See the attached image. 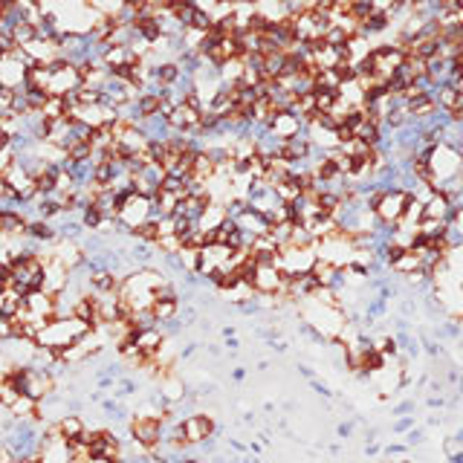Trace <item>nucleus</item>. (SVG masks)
I'll return each instance as SVG.
<instances>
[{"instance_id":"1","label":"nucleus","mask_w":463,"mask_h":463,"mask_svg":"<svg viewBox=\"0 0 463 463\" xmlns=\"http://www.w3.org/2000/svg\"><path fill=\"white\" fill-rule=\"evenodd\" d=\"M93 331L90 324L79 321V319H52L41 333L35 336V347H44V351H52V354H61L67 347H73L79 339H84L87 333Z\"/></svg>"},{"instance_id":"2","label":"nucleus","mask_w":463,"mask_h":463,"mask_svg":"<svg viewBox=\"0 0 463 463\" xmlns=\"http://www.w3.org/2000/svg\"><path fill=\"white\" fill-rule=\"evenodd\" d=\"M409 195L400 188H391V191H377V195H371L368 200V208L374 211V218L379 223H388V226H400L402 218H405V208H409Z\"/></svg>"},{"instance_id":"3","label":"nucleus","mask_w":463,"mask_h":463,"mask_svg":"<svg viewBox=\"0 0 463 463\" xmlns=\"http://www.w3.org/2000/svg\"><path fill=\"white\" fill-rule=\"evenodd\" d=\"M153 220V206H151V200L148 197H139V195H130L122 200V206H119V215H116V223L122 226V232L128 235V232H133V229H139V226H145V223H151Z\"/></svg>"},{"instance_id":"4","label":"nucleus","mask_w":463,"mask_h":463,"mask_svg":"<svg viewBox=\"0 0 463 463\" xmlns=\"http://www.w3.org/2000/svg\"><path fill=\"white\" fill-rule=\"evenodd\" d=\"M41 284H44V266L35 255L17 258L12 264V287L9 289H17L21 296H26L32 289H41Z\"/></svg>"},{"instance_id":"5","label":"nucleus","mask_w":463,"mask_h":463,"mask_svg":"<svg viewBox=\"0 0 463 463\" xmlns=\"http://www.w3.org/2000/svg\"><path fill=\"white\" fill-rule=\"evenodd\" d=\"M316 264V252L313 249H296V246H287L278 252L275 266L281 269L284 278H301V275H310V269Z\"/></svg>"},{"instance_id":"6","label":"nucleus","mask_w":463,"mask_h":463,"mask_svg":"<svg viewBox=\"0 0 463 463\" xmlns=\"http://www.w3.org/2000/svg\"><path fill=\"white\" fill-rule=\"evenodd\" d=\"M47 70H50V90H47V96L64 99V96H70V93H75V90L82 87L79 67L61 61V58H58V61H55L52 67H47Z\"/></svg>"},{"instance_id":"7","label":"nucleus","mask_w":463,"mask_h":463,"mask_svg":"<svg viewBox=\"0 0 463 463\" xmlns=\"http://www.w3.org/2000/svg\"><path fill=\"white\" fill-rule=\"evenodd\" d=\"M183 437L188 446H200V443L218 437V420L211 411H197L183 420Z\"/></svg>"},{"instance_id":"8","label":"nucleus","mask_w":463,"mask_h":463,"mask_svg":"<svg viewBox=\"0 0 463 463\" xmlns=\"http://www.w3.org/2000/svg\"><path fill=\"white\" fill-rule=\"evenodd\" d=\"M284 275L275 264H258L252 278H249V287H252L255 296H278L284 289Z\"/></svg>"},{"instance_id":"9","label":"nucleus","mask_w":463,"mask_h":463,"mask_svg":"<svg viewBox=\"0 0 463 463\" xmlns=\"http://www.w3.org/2000/svg\"><path fill=\"white\" fill-rule=\"evenodd\" d=\"M235 226H238V232H243V235H246V238H252V241L269 235V220L261 215V211L249 208V206L235 218Z\"/></svg>"},{"instance_id":"10","label":"nucleus","mask_w":463,"mask_h":463,"mask_svg":"<svg viewBox=\"0 0 463 463\" xmlns=\"http://www.w3.org/2000/svg\"><path fill=\"white\" fill-rule=\"evenodd\" d=\"M55 261L61 264L67 273H75L82 264H84V252H82V243L79 241H55Z\"/></svg>"},{"instance_id":"11","label":"nucleus","mask_w":463,"mask_h":463,"mask_svg":"<svg viewBox=\"0 0 463 463\" xmlns=\"http://www.w3.org/2000/svg\"><path fill=\"white\" fill-rule=\"evenodd\" d=\"M455 218V206L449 203V197L443 195H432L426 203H423V220H437V223H452Z\"/></svg>"},{"instance_id":"12","label":"nucleus","mask_w":463,"mask_h":463,"mask_svg":"<svg viewBox=\"0 0 463 463\" xmlns=\"http://www.w3.org/2000/svg\"><path fill=\"white\" fill-rule=\"evenodd\" d=\"M24 313L32 319H52V296H47L44 289H32L24 296Z\"/></svg>"},{"instance_id":"13","label":"nucleus","mask_w":463,"mask_h":463,"mask_svg":"<svg viewBox=\"0 0 463 463\" xmlns=\"http://www.w3.org/2000/svg\"><path fill=\"white\" fill-rule=\"evenodd\" d=\"M298 130H301V122L296 119L293 113H275L273 122H269V133H273V137H278L281 142L298 137Z\"/></svg>"},{"instance_id":"14","label":"nucleus","mask_w":463,"mask_h":463,"mask_svg":"<svg viewBox=\"0 0 463 463\" xmlns=\"http://www.w3.org/2000/svg\"><path fill=\"white\" fill-rule=\"evenodd\" d=\"M165 342V333H162V327H151V331H139L137 333V339H133V347L145 356V359H151L153 354L160 351V344Z\"/></svg>"},{"instance_id":"15","label":"nucleus","mask_w":463,"mask_h":463,"mask_svg":"<svg viewBox=\"0 0 463 463\" xmlns=\"http://www.w3.org/2000/svg\"><path fill=\"white\" fill-rule=\"evenodd\" d=\"M223 220H226V211H223V206H220V203H211V206L203 211V215H200L197 229L203 232V235H208V232H215Z\"/></svg>"},{"instance_id":"16","label":"nucleus","mask_w":463,"mask_h":463,"mask_svg":"<svg viewBox=\"0 0 463 463\" xmlns=\"http://www.w3.org/2000/svg\"><path fill=\"white\" fill-rule=\"evenodd\" d=\"M180 304L183 301H153V307H151L153 321H157L160 327L168 324V321H174V319L180 316Z\"/></svg>"},{"instance_id":"17","label":"nucleus","mask_w":463,"mask_h":463,"mask_svg":"<svg viewBox=\"0 0 463 463\" xmlns=\"http://www.w3.org/2000/svg\"><path fill=\"white\" fill-rule=\"evenodd\" d=\"M26 235H29L38 246H50V243H55V241H58V238H55V226H52V223H47V220H32Z\"/></svg>"},{"instance_id":"18","label":"nucleus","mask_w":463,"mask_h":463,"mask_svg":"<svg viewBox=\"0 0 463 463\" xmlns=\"http://www.w3.org/2000/svg\"><path fill=\"white\" fill-rule=\"evenodd\" d=\"M24 310V296L17 293V289H6L3 293V304H0V316L3 319H12Z\"/></svg>"},{"instance_id":"19","label":"nucleus","mask_w":463,"mask_h":463,"mask_svg":"<svg viewBox=\"0 0 463 463\" xmlns=\"http://www.w3.org/2000/svg\"><path fill=\"white\" fill-rule=\"evenodd\" d=\"M417 310H420V304L414 301V296H400L397 298V313H400V319H417Z\"/></svg>"},{"instance_id":"20","label":"nucleus","mask_w":463,"mask_h":463,"mask_svg":"<svg viewBox=\"0 0 463 463\" xmlns=\"http://www.w3.org/2000/svg\"><path fill=\"white\" fill-rule=\"evenodd\" d=\"M12 38H15V44H17V47H24V44L32 41V38H38V32H35V26H29V24L24 21V24H17V26H15Z\"/></svg>"},{"instance_id":"21","label":"nucleus","mask_w":463,"mask_h":463,"mask_svg":"<svg viewBox=\"0 0 463 463\" xmlns=\"http://www.w3.org/2000/svg\"><path fill=\"white\" fill-rule=\"evenodd\" d=\"M17 397H21V394H17V391L12 388L9 382H3V379H0V409H3V411H9L12 405H15V400H17Z\"/></svg>"},{"instance_id":"22","label":"nucleus","mask_w":463,"mask_h":463,"mask_svg":"<svg viewBox=\"0 0 463 463\" xmlns=\"http://www.w3.org/2000/svg\"><path fill=\"white\" fill-rule=\"evenodd\" d=\"M414 426H417V417H414V414H411V417H397L394 426H391V432H394V434H409Z\"/></svg>"},{"instance_id":"23","label":"nucleus","mask_w":463,"mask_h":463,"mask_svg":"<svg viewBox=\"0 0 463 463\" xmlns=\"http://www.w3.org/2000/svg\"><path fill=\"white\" fill-rule=\"evenodd\" d=\"M414 411H417V402L414 400H402V402H397L394 409H391L394 417H411Z\"/></svg>"},{"instance_id":"24","label":"nucleus","mask_w":463,"mask_h":463,"mask_svg":"<svg viewBox=\"0 0 463 463\" xmlns=\"http://www.w3.org/2000/svg\"><path fill=\"white\" fill-rule=\"evenodd\" d=\"M405 437V449H411V446H420V443H426V429H411L409 434H402Z\"/></svg>"},{"instance_id":"25","label":"nucleus","mask_w":463,"mask_h":463,"mask_svg":"<svg viewBox=\"0 0 463 463\" xmlns=\"http://www.w3.org/2000/svg\"><path fill=\"white\" fill-rule=\"evenodd\" d=\"M310 388H313V391H316L319 397H324V400H331V397H336V391L331 388V385H324V382H321L319 377H316V379H310Z\"/></svg>"},{"instance_id":"26","label":"nucleus","mask_w":463,"mask_h":463,"mask_svg":"<svg viewBox=\"0 0 463 463\" xmlns=\"http://www.w3.org/2000/svg\"><path fill=\"white\" fill-rule=\"evenodd\" d=\"M405 452H409V449H405V443H388V446H385V449H382L385 460H391V457H402Z\"/></svg>"},{"instance_id":"27","label":"nucleus","mask_w":463,"mask_h":463,"mask_svg":"<svg viewBox=\"0 0 463 463\" xmlns=\"http://www.w3.org/2000/svg\"><path fill=\"white\" fill-rule=\"evenodd\" d=\"M449 229L455 232V235L463 241V208H457L455 211V218H452V223H449Z\"/></svg>"},{"instance_id":"28","label":"nucleus","mask_w":463,"mask_h":463,"mask_svg":"<svg viewBox=\"0 0 463 463\" xmlns=\"http://www.w3.org/2000/svg\"><path fill=\"white\" fill-rule=\"evenodd\" d=\"M197 351H200V344H197V342H188V344L183 347V351L177 354V359H191V356H195Z\"/></svg>"},{"instance_id":"29","label":"nucleus","mask_w":463,"mask_h":463,"mask_svg":"<svg viewBox=\"0 0 463 463\" xmlns=\"http://www.w3.org/2000/svg\"><path fill=\"white\" fill-rule=\"evenodd\" d=\"M455 452H460V446H457V443H455L452 437H446V440H443V455H446V457H452Z\"/></svg>"},{"instance_id":"30","label":"nucleus","mask_w":463,"mask_h":463,"mask_svg":"<svg viewBox=\"0 0 463 463\" xmlns=\"http://www.w3.org/2000/svg\"><path fill=\"white\" fill-rule=\"evenodd\" d=\"M9 342V319L0 316V344H6Z\"/></svg>"},{"instance_id":"31","label":"nucleus","mask_w":463,"mask_h":463,"mask_svg":"<svg viewBox=\"0 0 463 463\" xmlns=\"http://www.w3.org/2000/svg\"><path fill=\"white\" fill-rule=\"evenodd\" d=\"M426 405H429V409H446V400H443V397H429Z\"/></svg>"},{"instance_id":"32","label":"nucleus","mask_w":463,"mask_h":463,"mask_svg":"<svg viewBox=\"0 0 463 463\" xmlns=\"http://www.w3.org/2000/svg\"><path fill=\"white\" fill-rule=\"evenodd\" d=\"M298 371H301V377H304L307 382H310V379H316V371L310 368V365H298Z\"/></svg>"},{"instance_id":"33","label":"nucleus","mask_w":463,"mask_h":463,"mask_svg":"<svg viewBox=\"0 0 463 463\" xmlns=\"http://www.w3.org/2000/svg\"><path fill=\"white\" fill-rule=\"evenodd\" d=\"M0 463H17V457H15L9 449H3V446H0Z\"/></svg>"},{"instance_id":"34","label":"nucleus","mask_w":463,"mask_h":463,"mask_svg":"<svg viewBox=\"0 0 463 463\" xmlns=\"http://www.w3.org/2000/svg\"><path fill=\"white\" fill-rule=\"evenodd\" d=\"M379 452H382L379 443H368V446H365V455H368V457H371V455H379Z\"/></svg>"},{"instance_id":"35","label":"nucleus","mask_w":463,"mask_h":463,"mask_svg":"<svg viewBox=\"0 0 463 463\" xmlns=\"http://www.w3.org/2000/svg\"><path fill=\"white\" fill-rule=\"evenodd\" d=\"M232 379H235V382H243V379H246V368H235V371H232Z\"/></svg>"},{"instance_id":"36","label":"nucleus","mask_w":463,"mask_h":463,"mask_svg":"<svg viewBox=\"0 0 463 463\" xmlns=\"http://www.w3.org/2000/svg\"><path fill=\"white\" fill-rule=\"evenodd\" d=\"M452 440H455V443H457V446L463 449V426H460V429H457V432L452 434Z\"/></svg>"},{"instance_id":"37","label":"nucleus","mask_w":463,"mask_h":463,"mask_svg":"<svg viewBox=\"0 0 463 463\" xmlns=\"http://www.w3.org/2000/svg\"><path fill=\"white\" fill-rule=\"evenodd\" d=\"M446 460H449V463H463V449H460V452H455V455H452V457H446Z\"/></svg>"},{"instance_id":"38","label":"nucleus","mask_w":463,"mask_h":463,"mask_svg":"<svg viewBox=\"0 0 463 463\" xmlns=\"http://www.w3.org/2000/svg\"><path fill=\"white\" fill-rule=\"evenodd\" d=\"M226 347H229V351H238L241 342H238V339H226Z\"/></svg>"},{"instance_id":"39","label":"nucleus","mask_w":463,"mask_h":463,"mask_svg":"<svg viewBox=\"0 0 463 463\" xmlns=\"http://www.w3.org/2000/svg\"><path fill=\"white\" fill-rule=\"evenodd\" d=\"M183 463H211L208 457H188V460H183Z\"/></svg>"},{"instance_id":"40","label":"nucleus","mask_w":463,"mask_h":463,"mask_svg":"<svg viewBox=\"0 0 463 463\" xmlns=\"http://www.w3.org/2000/svg\"><path fill=\"white\" fill-rule=\"evenodd\" d=\"M3 195H6V185H3V180H0V200H3Z\"/></svg>"},{"instance_id":"41","label":"nucleus","mask_w":463,"mask_h":463,"mask_svg":"<svg viewBox=\"0 0 463 463\" xmlns=\"http://www.w3.org/2000/svg\"><path fill=\"white\" fill-rule=\"evenodd\" d=\"M142 463H160V460H153V457H148V460H142Z\"/></svg>"},{"instance_id":"42","label":"nucleus","mask_w":463,"mask_h":463,"mask_svg":"<svg viewBox=\"0 0 463 463\" xmlns=\"http://www.w3.org/2000/svg\"><path fill=\"white\" fill-rule=\"evenodd\" d=\"M0 304H3V296H0Z\"/></svg>"}]
</instances>
